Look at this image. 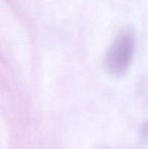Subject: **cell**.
I'll return each mask as SVG.
<instances>
[{"mask_svg": "<svg viewBox=\"0 0 148 149\" xmlns=\"http://www.w3.org/2000/svg\"><path fill=\"white\" fill-rule=\"evenodd\" d=\"M135 50V33L131 28L123 29L113 40L105 57V67L113 76L127 72Z\"/></svg>", "mask_w": 148, "mask_h": 149, "instance_id": "cell-1", "label": "cell"}]
</instances>
